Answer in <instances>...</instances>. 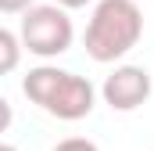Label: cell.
Returning a JSON list of instances; mask_svg holds the SVG:
<instances>
[{
    "instance_id": "1",
    "label": "cell",
    "mask_w": 154,
    "mask_h": 151,
    "mask_svg": "<svg viewBox=\"0 0 154 151\" xmlns=\"http://www.w3.org/2000/svg\"><path fill=\"white\" fill-rule=\"evenodd\" d=\"M22 94L61 122H79L97 104V86L86 76H75L68 69H57V65L29 69V76L22 79Z\"/></svg>"
},
{
    "instance_id": "2",
    "label": "cell",
    "mask_w": 154,
    "mask_h": 151,
    "mask_svg": "<svg viewBox=\"0 0 154 151\" xmlns=\"http://www.w3.org/2000/svg\"><path fill=\"white\" fill-rule=\"evenodd\" d=\"M143 36V11L136 0H97L90 22H86V36L82 47L93 61L111 65L118 58H125Z\"/></svg>"
},
{
    "instance_id": "3",
    "label": "cell",
    "mask_w": 154,
    "mask_h": 151,
    "mask_svg": "<svg viewBox=\"0 0 154 151\" xmlns=\"http://www.w3.org/2000/svg\"><path fill=\"white\" fill-rule=\"evenodd\" d=\"M22 50L36 54V58H57L65 50H72L75 40V25L68 18V11H61L57 4H32L22 14Z\"/></svg>"
},
{
    "instance_id": "4",
    "label": "cell",
    "mask_w": 154,
    "mask_h": 151,
    "mask_svg": "<svg viewBox=\"0 0 154 151\" xmlns=\"http://www.w3.org/2000/svg\"><path fill=\"white\" fill-rule=\"evenodd\" d=\"M151 72L143 65H115V72L104 79L100 97L111 112H136L151 97Z\"/></svg>"
},
{
    "instance_id": "5",
    "label": "cell",
    "mask_w": 154,
    "mask_h": 151,
    "mask_svg": "<svg viewBox=\"0 0 154 151\" xmlns=\"http://www.w3.org/2000/svg\"><path fill=\"white\" fill-rule=\"evenodd\" d=\"M18 65H22V40L0 25V76L14 72Z\"/></svg>"
},
{
    "instance_id": "6",
    "label": "cell",
    "mask_w": 154,
    "mask_h": 151,
    "mask_svg": "<svg viewBox=\"0 0 154 151\" xmlns=\"http://www.w3.org/2000/svg\"><path fill=\"white\" fill-rule=\"evenodd\" d=\"M54 151H100L93 140H86V137H65V140H57Z\"/></svg>"
},
{
    "instance_id": "7",
    "label": "cell",
    "mask_w": 154,
    "mask_h": 151,
    "mask_svg": "<svg viewBox=\"0 0 154 151\" xmlns=\"http://www.w3.org/2000/svg\"><path fill=\"white\" fill-rule=\"evenodd\" d=\"M32 7V0H0V11L4 14H25Z\"/></svg>"
},
{
    "instance_id": "8",
    "label": "cell",
    "mask_w": 154,
    "mask_h": 151,
    "mask_svg": "<svg viewBox=\"0 0 154 151\" xmlns=\"http://www.w3.org/2000/svg\"><path fill=\"white\" fill-rule=\"evenodd\" d=\"M11 119H14V112H11V101H7V97L0 94V133H7Z\"/></svg>"
},
{
    "instance_id": "9",
    "label": "cell",
    "mask_w": 154,
    "mask_h": 151,
    "mask_svg": "<svg viewBox=\"0 0 154 151\" xmlns=\"http://www.w3.org/2000/svg\"><path fill=\"white\" fill-rule=\"evenodd\" d=\"M50 4H57L61 11H75V7H86L90 0H50Z\"/></svg>"
},
{
    "instance_id": "10",
    "label": "cell",
    "mask_w": 154,
    "mask_h": 151,
    "mask_svg": "<svg viewBox=\"0 0 154 151\" xmlns=\"http://www.w3.org/2000/svg\"><path fill=\"white\" fill-rule=\"evenodd\" d=\"M0 151H18V148H14V144H4V140H0Z\"/></svg>"
}]
</instances>
